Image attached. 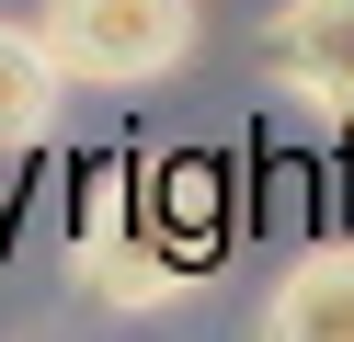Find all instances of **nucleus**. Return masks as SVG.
Returning <instances> with one entry per match:
<instances>
[{
	"label": "nucleus",
	"instance_id": "4",
	"mask_svg": "<svg viewBox=\"0 0 354 342\" xmlns=\"http://www.w3.org/2000/svg\"><path fill=\"white\" fill-rule=\"evenodd\" d=\"M263 331L274 342H354V240H320L274 274L263 296Z\"/></svg>",
	"mask_w": 354,
	"mask_h": 342
},
{
	"label": "nucleus",
	"instance_id": "5",
	"mask_svg": "<svg viewBox=\"0 0 354 342\" xmlns=\"http://www.w3.org/2000/svg\"><path fill=\"white\" fill-rule=\"evenodd\" d=\"M69 91L80 80H69V57L46 46V23H0V149H35Z\"/></svg>",
	"mask_w": 354,
	"mask_h": 342
},
{
	"label": "nucleus",
	"instance_id": "1",
	"mask_svg": "<svg viewBox=\"0 0 354 342\" xmlns=\"http://www.w3.org/2000/svg\"><path fill=\"white\" fill-rule=\"evenodd\" d=\"M46 46L69 57L80 91H138L194 57V0H46Z\"/></svg>",
	"mask_w": 354,
	"mask_h": 342
},
{
	"label": "nucleus",
	"instance_id": "3",
	"mask_svg": "<svg viewBox=\"0 0 354 342\" xmlns=\"http://www.w3.org/2000/svg\"><path fill=\"white\" fill-rule=\"evenodd\" d=\"M263 80H274L286 103L354 126V0H286V12L263 23Z\"/></svg>",
	"mask_w": 354,
	"mask_h": 342
},
{
	"label": "nucleus",
	"instance_id": "2",
	"mask_svg": "<svg viewBox=\"0 0 354 342\" xmlns=\"http://www.w3.org/2000/svg\"><path fill=\"white\" fill-rule=\"evenodd\" d=\"M80 285L115 296V308H160V296H194L206 285V251L194 240H149L138 228V171H103L92 205H80Z\"/></svg>",
	"mask_w": 354,
	"mask_h": 342
}]
</instances>
